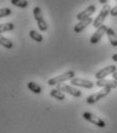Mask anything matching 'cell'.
Segmentation results:
<instances>
[{
  "label": "cell",
  "instance_id": "obj_1",
  "mask_svg": "<svg viewBox=\"0 0 117 133\" xmlns=\"http://www.w3.org/2000/svg\"><path fill=\"white\" fill-rule=\"evenodd\" d=\"M74 76H75L74 71H71V70H70V71H67V72L61 74V75H58V76H56V77H53V78L49 79V80H48V85L54 86V85L61 84V83H63V82H65V81L73 79Z\"/></svg>",
  "mask_w": 117,
  "mask_h": 133
},
{
  "label": "cell",
  "instance_id": "obj_2",
  "mask_svg": "<svg viewBox=\"0 0 117 133\" xmlns=\"http://www.w3.org/2000/svg\"><path fill=\"white\" fill-rule=\"evenodd\" d=\"M33 14H34V17H35V19H36V22L38 24V27H39L40 31H42V32L47 31L48 25H47L46 21L44 19V16H43L42 9L39 6H36L33 9Z\"/></svg>",
  "mask_w": 117,
  "mask_h": 133
},
{
  "label": "cell",
  "instance_id": "obj_3",
  "mask_svg": "<svg viewBox=\"0 0 117 133\" xmlns=\"http://www.w3.org/2000/svg\"><path fill=\"white\" fill-rule=\"evenodd\" d=\"M110 10H111V7H110V5H109L108 3L105 4V5H103V7H102L101 11L99 12V15L97 16V17H96V18L94 19V22H93V26H94L96 29H98L99 27H101V26L103 25L105 18H106L107 16L110 14Z\"/></svg>",
  "mask_w": 117,
  "mask_h": 133
},
{
  "label": "cell",
  "instance_id": "obj_4",
  "mask_svg": "<svg viewBox=\"0 0 117 133\" xmlns=\"http://www.w3.org/2000/svg\"><path fill=\"white\" fill-rule=\"evenodd\" d=\"M110 91H111V89H109V88H103V89H102L101 91H99V92L94 93V94L88 96L87 99H85V101H87V103H89V104L96 103L97 101H99V100L102 99V98L106 97V96L110 93Z\"/></svg>",
  "mask_w": 117,
  "mask_h": 133
},
{
  "label": "cell",
  "instance_id": "obj_5",
  "mask_svg": "<svg viewBox=\"0 0 117 133\" xmlns=\"http://www.w3.org/2000/svg\"><path fill=\"white\" fill-rule=\"evenodd\" d=\"M83 118H84V120L93 123L94 125L100 127V128L106 127V123H105L104 120H102L100 117H97L96 115H94V114H92L90 112H84V114H83Z\"/></svg>",
  "mask_w": 117,
  "mask_h": 133
},
{
  "label": "cell",
  "instance_id": "obj_6",
  "mask_svg": "<svg viewBox=\"0 0 117 133\" xmlns=\"http://www.w3.org/2000/svg\"><path fill=\"white\" fill-rule=\"evenodd\" d=\"M57 89H59L60 91L62 92H66L68 94L74 96V97H81L82 96V91L73 86H70V85H66V84H58Z\"/></svg>",
  "mask_w": 117,
  "mask_h": 133
},
{
  "label": "cell",
  "instance_id": "obj_7",
  "mask_svg": "<svg viewBox=\"0 0 117 133\" xmlns=\"http://www.w3.org/2000/svg\"><path fill=\"white\" fill-rule=\"evenodd\" d=\"M117 71V66L115 65H111V66H107L105 68H103L102 70L98 71L96 74H95V77L97 80H102V79H105L107 76L109 75H112L113 73H115Z\"/></svg>",
  "mask_w": 117,
  "mask_h": 133
},
{
  "label": "cell",
  "instance_id": "obj_8",
  "mask_svg": "<svg viewBox=\"0 0 117 133\" xmlns=\"http://www.w3.org/2000/svg\"><path fill=\"white\" fill-rule=\"evenodd\" d=\"M107 30H108V27L105 26V25H102L101 27H99L96 30V32L92 35V37L90 39V42L92 44H97L101 40V38L103 37V35H105V34L107 33Z\"/></svg>",
  "mask_w": 117,
  "mask_h": 133
},
{
  "label": "cell",
  "instance_id": "obj_9",
  "mask_svg": "<svg viewBox=\"0 0 117 133\" xmlns=\"http://www.w3.org/2000/svg\"><path fill=\"white\" fill-rule=\"evenodd\" d=\"M70 84H72V86L83 87V88H87V89H91V88H93L95 86V83L93 81L82 79V78H73V79H71Z\"/></svg>",
  "mask_w": 117,
  "mask_h": 133
},
{
  "label": "cell",
  "instance_id": "obj_10",
  "mask_svg": "<svg viewBox=\"0 0 117 133\" xmlns=\"http://www.w3.org/2000/svg\"><path fill=\"white\" fill-rule=\"evenodd\" d=\"M95 11H96V6L95 5H90L84 10L79 12L76 15V19L83 21V19H85V18H89V17H92L93 14H95Z\"/></svg>",
  "mask_w": 117,
  "mask_h": 133
},
{
  "label": "cell",
  "instance_id": "obj_11",
  "mask_svg": "<svg viewBox=\"0 0 117 133\" xmlns=\"http://www.w3.org/2000/svg\"><path fill=\"white\" fill-rule=\"evenodd\" d=\"M96 86L102 87V88H109V89H114L117 88V82L112 79V80H107V79H102V80H97L95 83Z\"/></svg>",
  "mask_w": 117,
  "mask_h": 133
},
{
  "label": "cell",
  "instance_id": "obj_12",
  "mask_svg": "<svg viewBox=\"0 0 117 133\" xmlns=\"http://www.w3.org/2000/svg\"><path fill=\"white\" fill-rule=\"evenodd\" d=\"M94 22V19L92 17H89V18H85V19H83V21H80L73 28V31L75 33H81L83 30H84L89 25H91L92 23Z\"/></svg>",
  "mask_w": 117,
  "mask_h": 133
},
{
  "label": "cell",
  "instance_id": "obj_13",
  "mask_svg": "<svg viewBox=\"0 0 117 133\" xmlns=\"http://www.w3.org/2000/svg\"><path fill=\"white\" fill-rule=\"evenodd\" d=\"M106 34H107V37H108V40H109L110 44L113 47H117V35L115 33V31L112 28H108Z\"/></svg>",
  "mask_w": 117,
  "mask_h": 133
},
{
  "label": "cell",
  "instance_id": "obj_14",
  "mask_svg": "<svg viewBox=\"0 0 117 133\" xmlns=\"http://www.w3.org/2000/svg\"><path fill=\"white\" fill-rule=\"evenodd\" d=\"M50 95L53 98H56L57 100H64L65 99V95L62 91H60L57 88H54L50 91Z\"/></svg>",
  "mask_w": 117,
  "mask_h": 133
},
{
  "label": "cell",
  "instance_id": "obj_15",
  "mask_svg": "<svg viewBox=\"0 0 117 133\" xmlns=\"http://www.w3.org/2000/svg\"><path fill=\"white\" fill-rule=\"evenodd\" d=\"M28 88L35 94H40L42 92V87L39 84H37L36 82H33V81L28 83Z\"/></svg>",
  "mask_w": 117,
  "mask_h": 133
},
{
  "label": "cell",
  "instance_id": "obj_16",
  "mask_svg": "<svg viewBox=\"0 0 117 133\" xmlns=\"http://www.w3.org/2000/svg\"><path fill=\"white\" fill-rule=\"evenodd\" d=\"M0 45L7 49H10L13 47V43L11 42V40L7 39L6 37H3L2 35H0Z\"/></svg>",
  "mask_w": 117,
  "mask_h": 133
},
{
  "label": "cell",
  "instance_id": "obj_17",
  "mask_svg": "<svg viewBox=\"0 0 117 133\" xmlns=\"http://www.w3.org/2000/svg\"><path fill=\"white\" fill-rule=\"evenodd\" d=\"M14 29V24L12 23H4V24H0V34L3 32H8V31H12Z\"/></svg>",
  "mask_w": 117,
  "mask_h": 133
},
{
  "label": "cell",
  "instance_id": "obj_18",
  "mask_svg": "<svg viewBox=\"0 0 117 133\" xmlns=\"http://www.w3.org/2000/svg\"><path fill=\"white\" fill-rule=\"evenodd\" d=\"M30 37L33 39L34 41H36V42H39V43H41L43 40H44V38H43V36L41 35L40 33H38L37 31H35V30H31L30 31Z\"/></svg>",
  "mask_w": 117,
  "mask_h": 133
},
{
  "label": "cell",
  "instance_id": "obj_19",
  "mask_svg": "<svg viewBox=\"0 0 117 133\" xmlns=\"http://www.w3.org/2000/svg\"><path fill=\"white\" fill-rule=\"evenodd\" d=\"M11 4L19 7V8H26L29 4L28 0H11Z\"/></svg>",
  "mask_w": 117,
  "mask_h": 133
},
{
  "label": "cell",
  "instance_id": "obj_20",
  "mask_svg": "<svg viewBox=\"0 0 117 133\" xmlns=\"http://www.w3.org/2000/svg\"><path fill=\"white\" fill-rule=\"evenodd\" d=\"M11 14V9L8 7H4V8H0V18L4 17H7Z\"/></svg>",
  "mask_w": 117,
  "mask_h": 133
},
{
  "label": "cell",
  "instance_id": "obj_21",
  "mask_svg": "<svg viewBox=\"0 0 117 133\" xmlns=\"http://www.w3.org/2000/svg\"><path fill=\"white\" fill-rule=\"evenodd\" d=\"M110 15H111L112 17H117V5H115L114 7L111 8V10H110Z\"/></svg>",
  "mask_w": 117,
  "mask_h": 133
},
{
  "label": "cell",
  "instance_id": "obj_22",
  "mask_svg": "<svg viewBox=\"0 0 117 133\" xmlns=\"http://www.w3.org/2000/svg\"><path fill=\"white\" fill-rule=\"evenodd\" d=\"M112 77H113V79L117 82V71L115 72V73H113V74H112Z\"/></svg>",
  "mask_w": 117,
  "mask_h": 133
},
{
  "label": "cell",
  "instance_id": "obj_23",
  "mask_svg": "<svg viewBox=\"0 0 117 133\" xmlns=\"http://www.w3.org/2000/svg\"><path fill=\"white\" fill-rule=\"evenodd\" d=\"M107 2H108V0H99V3H101V4H103V5L107 4Z\"/></svg>",
  "mask_w": 117,
  "mask_h": 133
},
{
  "label": "cell",
  "instance_id": "obj_24",
  "mask_svg": "<svg viewBox=\"0 0 117 133\" xmlns=\"http://www.w3.org/2000/svg\"><path fill=\"white\" fill-rule=\"evenodd\" d=\"M112 61H114L115 63H117V54H113L112 55Z\"/></svg>",
  "mask_w": 117,
  "mask_h": 133
}]
</instances>
